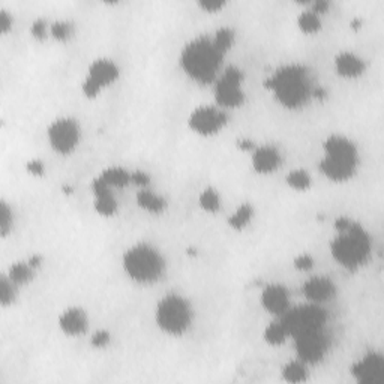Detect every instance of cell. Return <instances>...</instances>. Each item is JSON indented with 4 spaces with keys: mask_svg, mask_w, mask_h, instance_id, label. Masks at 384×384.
Listing matches in <instances>:
<instances>
[{
    "mask_svg": "<svg viewBox=\"0 0 384 384\" xmlns=\"http://www.w3.org/2000/svg\"><path fill=\"white\" fill-rule=\"evenodd\" d=\"M333 68H335V72L339 77L353 80L362 77L368 65L361 54L350 52V50H342L333 59Z\"/></svg>",
    "mask_w": 384,
    "mask_h": 384,
    "instance_id": "obj_19",
    "label": "cell"
},
{
    "mask_svg": "<svg viewBox=\"0 0 384 384\" xmlns=\"http://www.w3.org/2000/svg\"><path fill=\"white\" fill-rule=\"evenodd\" d=\"M74 33H76V24H74V21L56 20L50 24V35H52L56 41H69Z\"/></svg>",
    "mask_w": 384,
    "mask_h": 384,
    "instance_id": "obj_31",
    "label": "cell"
},
{
    "mask_svg": "<svg viewBox=\"0 0 384 384\" xmlns=\"http://www.w3.org/2000/svg\"><path fill=\"white\" fill-rule=\"evenodd\" d=\"M228 119L227 110L218 107L216 104L198 105L188 116V127L197 135L212 137L227 127Z\"/></svg>",
    "mask_w": 384,
    "mask_h": 384,
    "instance_id": "obj_11",
    "label": "cell"
},
{
    "mask_svg": "<svg viewBox=\"0 0 384 384\" xmlns=\"http://www.w3.org/2000/svg\"><path fill=\"white\" fill-rule=\"evenodd\" d=\"M6 274L21 289L35 279V267L29 262H17L9 266Z\"/></svg>",
    "mask_w": 384,
    "mask_h": 384,
    "instance_id": "obj_24",
    "label": "cell"
},
{
    "mask_svg": "<svg viewBox=\"0 0 384 384\" xmlns=\"http://www.w3.org/2000/svg\"><path fill=\"white\" fill-rule=\"evenodd\" d=\"M197 6L210 12V14H214V12H219L221 9H224L227 6V0H198Z\"/></svg>",
    "mask_w": 384,
    "mask_h": 384,
    "instance_id": "obj_33",
    "label": "cell"
},
{
    "mask_svg": "<svg viewBox=\"0 0 384 384\" xmlns=\"http://www.w3.org/2000/svg\"><path fill=\"white\" fill-rule=\"evenodd\" d=\"M252 218H254V207L250 203H243L231 214V216L227 219V224L233 230H243L251 224Z\"/></svg>",
    "mask_w": 384,
    "mask_h": 384,
    "instance_id": "obj_29",
    "label": "cell"
},
{
    "mask_svg": "<svg viewBox=\"0 0 384 384\" xmlns=\"http://www.w3.org/2000/svg\"><path fill=\"white\" fill-rule=\"evenodd\" d=\"M266 86L274 93L279 105L287 110L303 108L314 96L311 72L301 64H289L278 68Z\"/></svg>",
    "mask_w": 384,
    "mask_h": 384,
    "instance_id": "obj_3",
    "label": "cell"
},
{
    "mask_svg": "<svg viewBox=\"0 0 384 384\" xmlns=\"http://www.w3.org/2000/svg\"><path fill=\"white\" fill-rule=\"evenodd\" d=\"M297 28H299L305 35H315L317 32L323 28V21H321V16L317 14L311 8H306L301 11V14L297 16Z\"/></svg>",
    "mask_w": 384,
    "mask_h": 384,
    "instance_id": "obj_25",
    "label": "cell"
},
{
    "mask_svg": "<svg viewBox=\"0 0 384 384\" xmlns=\"http://www.w3.org/2000/svg\"><path fill=\"white\" fill-rule=\"evenodd\" d=\"M222 54L214 44L212 36L200 35L183 45L179 54V65L185 76L198 84H214L221 74Z\"/></svg>",
    "mask_w": 384,
    "mask_h": 384,
    "instance_id": "obj_2",
    "label": "cell"
},
{
    "mask_svg": "<svg viewBox=\"0 0 384 384\" xmlns=\"http://www.w3.org/2000/svg\"><path fill=\"white\" fill-rule=\"evenodd\" d=\"M338 293V286L329 277L313 275L302 286V294L309 303L321 305L330 302Z\"/></svg>",
    "mask_w": 384,
    "mask_h": 384,
    "instance_id": "obj_16",
    "label": "cell"
},
{
    "mask_svg": "<svg viewBox=\"0 0 384 384\" xmlns=\"http://www.w3.org/2000/svg\"><path fill=\"white\" fill-rule=\"evenodd\" d=\"M14 210L9 206V203L2 198L0 200V238L6 239L9 234L14 230Z\"/></svg>",
    "mask_w": 384,
    "mask_h": 384,
    "instance_id": "obj_30",
    "label": "cell"
},
{
    "mask_svg": "<svg viewBox=\"0 0 384 384\" xmlns=\"http://www.w3.org/2000/svg\"><path fill=\"white\" fill-rule=\"evenodd\" d=\"M282 165V153L274 144H262L254 147L251 155V167L257 175H272Z\"/></svg>",
    "mask_w": 384,
    "mask_h": 384,
    "instance_id": "obj_17",
    "label": "cell"
},
{
    "mask_svg": "<svg viewBox=\"0 0 384 384\" xmlns=\"http://www.w3.org/2000/svg\"><path fill=\"white\" fill-rule=\"evenodd\" d=\"M350 373L359 384L384 383V356L380 351H369L356 361Z\"/></svg>",
    "mask_w": 384,
    "mask_h": 384,
    "instance_id": "obj_13",
    "label": "cell"
},
{
    "mask_svg": "<svg viewBox=\"0 0 384 384\" xmlns=\"http://www.w3.org/2000/svg\"><path fill=\"white\" fill-rule=\"evenodd\" d=\"M290 332L282 323L281 318H277L264 327L263 330V341L270 347H281L290 339Z\"/></svg>",
    "mask_w": 384,
    "mask_h": 384,
    "instance_id": "obj_22",
    "label": "cell"
},
{
    "mask_svg": "<svg viewBox=\"0 0 384 384\" xmlns=\"http://www.w3.org/2000/svg\"><path fill=\"white\" fill-rule=\"evenodd\" d=\"M361 164V153L357 144L347 135L330 134L323 141V156L318 168L320 173L330 182L351 180Z\"/></svg>",
    "mask_w": 384,
    "mask_h": 384,
    "instance_id": "obj_4",
    "label": "cell"
},
{
    "mask_svg": "<svg viewBox=\"0 0 384 384\" xmlns=\"http://www.w3.org/2000/svg\"><path fill=\"white\" fill-rule=\"evenodd\" d=\"M122 269L132 282L140 286H152L164 277L167 260L155 245L137 242L123 252Z\"/></svg>",
    "mask_w": 384,
    "mask_h": 384,
    "instance_id": "obj_5",
    "label": "cell"
},
{
    "mask_svg": "<svg viewBox=\"0 0 384 384\" xmlns=\"http://www.w3.org/2000/svg\"><path fill=\"white\" fill-rule=\"evenodd\" d=\"M281 320L289 329L290 337L294 338L306 332L323 329L327 321V315L323 306L308 302V305L303 306L290 308L289 311L281 317Z\"/></svg>",
    "mask_w": 384,
    "mask_h": 384,
    "instance_id": "obj_10",
    "label": "cell"
},
{
    "mask_svg": "<svg viewBox=\"0 0 384 384\" xmlns=\"http://www.w3.org/2000/svg\"><path fill=\"white\" fill-rule=\"evenodd\" d=\"M281 374H282L284 381L294 383V384L305 383L309 378L308 365L302 362L301 359H293V361L287 362L286 365H284Z\"/></svg>",
    "mask_w": 384,
    "mask_h": 384,
    "instance_id": "obj_23",
    "label": "cell"
},
{
    "mask_svg": "<svg viewBox=\"0 0 384 384\" xmlns=\"http://www.w3.org/2000/svg\"><path fill=\"white\" fill-rule=\"evenodd\" d=\"M329 6H330V4L327 2V0H315V2L309 4V8H311L313 11H315L317 14H320V16L326 14Z\"/></svg>",
    "mask_w": 384,
    "mask_h": 384,
    "instance_id": "obj_39",
    "label": "cell"
},
{
    "mask_svg": "<svg viewBox=\"0 0 384 384\" xmlns=\"http://www.w3.org/2000/svg\"><path fill=\"white\" fill-rule=\"evenodd\" d=\"M221 195L214 187H206L198 194V206H200L206 214H218L221 210Z\"/></svg>",
    "mask_w": 384,
    "mask_h": 384,
    "instance_id": "obj_27",
    "label": "cell"
},
{
    "mask_svg": "<svg viewBox=\"0 0 384 384\" xmlns=\"http://www.w3.org/2000/svg\"><path fill=\"white\" fill-rule=\"evenodd\" d=\"M135 202H137L140 209H143L144 212L151 215H161L164 214L167 209L165 198L161 194L152 191L149 187L140 188L137 195H135Z\"/></svg>",
    "mask_w": 384,
    "mask_h": 384,
    "instance_id": "obj_20",
    "label": "cell"
},
{
    "mask_svg": "<svg viewBox=\"0 0 384 384\" xmlns=\"http://www.w3.org/2000/svg\"><path fill=\"white\" fill-rule=\"evenodd\" d=\"M337 236L330 242V254L335 262L347 269L357 270L363 267L373 254V240L368 231L349 218H339L335 222Z\"/></svg>",
    "mask_w": 384,
    "mask_h": 384,
    "instance_id": "obj_1",
    "label": "cell"
},
{
    "mask_svg": "<svg viewBox=\"0 0 384 384\" xmlns=\"http://www.w3.org/2000/svg\"><path fill=\"white\" fill-rule=\"evenodd\" d=\"M260 303L267 314L281 318L291 308L290 290L281 282H270L260 293Z\"/></svg>",
    "mask_w": 384,
    "mask_h": 384,
    "instance_id": "obj_14",
    "label": "cell"
},
{
    "mask_svg": "<svg viewBox=\"0 0 384 384\" xmlns=\"http://www.w3.org/2000/svg\"><path fill=\"white\" fill-rule=\"evenodd\" d=\"M286 183H287V187L291 188L293 191L305 192L313 187V178L306 168L297 167L287 173Z\"/></svg>",
    "mask_w": 384,
    "mask_h": 384,
    "instance_id": "obj_26",
    "label": "cell"
},
{
    "mask_svg": "<svg viewBox=\"0 0 384 384\" xmlns=\"http://www.w3.org/2000/svg\"><path fill=\"white\" fill-rule=\"evenodd\" d=\"M99 176H101V179L111 190L127 188L128 185L132 183V171L119 165H111V167L104 168Z\"/></svg>",
    "mask_w": 384,
    "mask_h": 384,
    "instance_id": "obj_21",
    "label": "cell"
},
{
    "mask_svg": "<svg viewBox=\"0 0 384 384\" xmlns=\"http://www.w3.org/2000/svg\"><path fill=\"white\" fill-rule=\"evenodd\" d=\"M212 40H214V44L216 45V48L219 50V52L227 56V53L231 50V47L234 45V41H236V33H234V30L228 26L226 28H219L214 36H212Z\"/></svg>",
    "mask_w": 384,
    "mask_h": 384,
    "instance_id": "obj_32",
    "label": "cell"
},
{
    "mask_svg": "<svg viewBox=\"0 0 384 384\" xmlns=\"http://www.w3.org/2000/svg\"><path fill=\"white\" fill-rule=\"evenodd\" d=\"M110 344V333L107 330H98L92 337V345L95 349H105Z\"/></svg>",
    "mask_w": 384,
    "mask_h": 384,
    "instance_id": "obj_37",
    "label": "cell"
},
{
    "mask_svg": "<svg viewBox=\"0 0 384 384\" xmlns=\"http://www.w3.org/2000/svg\"><path fill=\"white\" fill-rule=\"evenodd\" d=\"M120 78V68L116 60L110 57H98L91 62L88 74L81 83V92L86 98H96L111 84Z\"/></svg>",
    "mask_w": 384,
    "mask_h": 384,
    "instance_id": "obj_9",
    "label": "cell"
},
{
    "mask_svg": "<svg viewBox=\"0 0 384 384\" xmlns=\"http://www.w3.org/2000/svg\"><path fill=\"white\" fill-rule=\"evenodd\" d=\"M243 71L230 65L222 71L214 83V93L216 105L224 110H234L245 104L243 91Z\"/></svg>",
    "mask_w": 384,
    "mask_h": 384,
    "instance_id": "obj_8",
    "label": "cell"
},
{
    "mask_svg": "<svg viewBox=\"0 0 384 384\" xmlns=\"http://www.w3.org/2000/svg\"><path fill=\"white\" fill-rule=\"evenodd\" d=\"M293 339L296 342L297 359H301L308 366L320 363L326 357L329 350V337L326 335L325 327L302 333Z\"/></svg>",
    "mask_w": 384,
    "mask_h": 384,
    "instance_id": "obj_12",
    "label": "cell"
},
{
    "mask_svg": "<svg viewBox=\"0 0 384 384\" xmlns=\"http://www.w3.org/2000/svg\"><path fill=\"white\" fill-rule=\"evenodd\" d=\"M92 192H93V209L98 215L110 218L115 216L119 210L117 198L108 185L98 176L92 180Z\"/></svg>",
    "mask_w": 384,
    "mask_h": 384,
    "instance_id": "obj_18",
    "label": "cell"
},
{
    "mask_svg": "<svg viewBox=\"0 0 384 384\" xmlns=\"http://www.w3.org/2000/svg\"><path fill=\"white\" fill-rule=\"evenodd\" d=\"M32 35L35 36L36 40H44L45 36L50 33V26L47 24V21L44 18H36L32 23Z\"/></svg>",
    "mask_w": 384,
    "mask_h": 384,
    "instance_id": "obj_34",
    "label": "cell"
},
{
    "mask_svg": "<svg viewBox=\"0 0 384 384\" xmlns=\"http://www.w3.org/2000/svg\"><path fill=\"white\" fill-rule=\"evenodd\" d=\"M47 141L52 151L60 156L72 155L81 141L80 122L72 116H60L47 127Z\"/></svg>",
    "mask_w": 384,
    "mask_h": 384,
    "instance_id": "obj_7",
    "label": "cell"
},
{
    "mask_svg": "<svg viewBox=\"0 0 384 384\" xmlns=\"http://www.w3.org/2000/svg\"><path fill=\"white\" fill-rule=\"evenodd\" d=\"M18 293L20 287L8 277L6 272H4L0 275V305H2V308L14 305L18 299Z\"/></svg>",
    "mask_w": 384,
    "mask_h": 384,
    "instance_id": "obj_28",
    "label": "cell"
},
{
    "mask_svg": "<svg viewBox=\"0 0 384 384\" xmlns=\"http://www.w3.org/2000/svg\"><path fill=\"white\" fill-rule=\"evenodd\" d=\"M294 267L297 270H302V272L311 270L314 267V258L309 254H302L294 260Z\"/></svg>",
    "mask_w": 384,
    "mask_h": 384,
    "instance_id": "obj_36",
    "label": "cell"
},
{
    "mask_svg": "<svg viewBox=\"0 0 384 384\" xmlns=\"http://www.w3.org/2000/svg\"><path fill=\"white\" fill-rule=\"evenodd\" d=\"M60 332L69 338H78L86 335L91 326V318L88 311L81 306H69L60 313L57 318Z\"/></svg>",
    "mask_w": 384,
    "mask_h": 384,
    "instance_id": "obj_15",
    "label": "cell"
},
{
    "mask_svg": "<svg viewBox=\"0 0 384 384\" xmlns=\"http://www.w3.org/2000/svg\"><path fill=\"white\" fill-rule=\"evenodd\" d=\"M155 325L168 337L179 338L194 323V308L188 297L179 293H168L161 297L155 306Z\"/></svg>",
    "mask_w": 384,
    "mask_h": 384,
    "instance_id": "obj_6",
    "label": "cell"
},
{
    "mask_svg": "<svg viewBox=\"0 0 384 384\" xmlns=\"http://www.w3.org/2000/svg\"><path fill=\"white\" fill-rule=\"evenodd\" d=\"M12 26H14V17L8 9L2 8L0 9V32H2V35H6Z\"/></svg>",
    "mask_w": 384,
    "mask_h": 384,
    "instance_id": "obj_35",
    "label": "cell"
},
{
    "mask_svg": "<svg viewBox=\"0 0 384 384\" xmlns=\"http://www.w3.org/2000/svg\"><path fill=\"white\" fill-rule=\"evenodd\" d=\"M149 180H151V179H149V176L146 175L144 171H140V170L132 171V183L139 185L140 188L149 187Z\"/></svg>",
    "mask_w": 384,
    "mask_h": 384,
    "instance_id": "obj_38",
    "label": "cell"
}]
</instances>
